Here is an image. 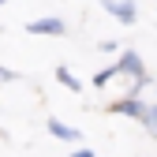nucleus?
<instances>
[{
	"label": "nucleus",
	"instance_id": "1",
	"mask_svg": "<svg viewBox=\"0 0 157 157\" xmlns=\"http://www.w3.org/2000/svg\"><path fill=\"white\" fill-rule=\"evenodd\" d=\"M116 67H120V75H131V78H135V90H142V86L150 82L146 64H142V56L135 52V49H124L120 56H116Z\"/></svg>",
	"mask_w": 157,
	"mask_h": 157
},
{
	"label": "nucleus",
	"instance_id": "2",
	"mask_svg": "<svg viewBox=\"0 0 157 157\" xmlns=\"http://www.w3.org/2000/svg\"><path fill=\"white\" fill-rule=\"evenodd\" d=\"M101 8L116 19V23H124V26L139 23V4H135V0H101Z\"/></svg>",
	"mask_w": 157,
	"mask_h": 157
},
{
	"label": "nucleus",
	"instance_id": "3",
	"mask_svg": "<svg viewBox=\"0 0 157 157\" xmlns=\"http://www.w3.org/2000/svg\"><path fill=\"white\" fill-rule=\"evenodd\" d=\"M109 112H116V116H131V120H139V124H150V105L139 101V97H124V101L109 105Z\"/></svg>",
	"mask_w": 157,
	"mask_h": 157
},
{
	"label": "nucleus",
	"instance_id": "4",
	"mask_svg": "<svg viewBox=\"0 0 157 157\" xmlns=\"http://www.w3.org/2000/svg\"><path fill=\"white\" fill-rule=\"evenodd\" d=\"M26 34H52V37H60V34H67V23L60 15H41V19H30L26 23Z\"/></svg>",
	"mask_w": 157,
	"mask_h": 157
},
{
	"label": "nucleus",
	"instance_id": "5",
	"mask_svg": "<svg viewBox=\"0 0 157 157\" xmlns=\"http://www.w3.org/2000/svg\"><path fill=\"white\" fill-rule=\"evenodd\" d=\"M49 135H56L60 142H78V139H82V131H78V127H71V124H64V120H56V116H49Z\"/></svg>",
	"mask_w": 157,
	"mask_h": 157
},
{
	"label": "nucleus",
	"instance_id": "6",
	"mask_svg": "<svg viewBox=\"0 0 157 157\" xmlns=\"http://www.w3.org/2000/svg\"><path fill=\"white\" fill-rule=\"evenodd\" d=\"M52 75H56V82H60V86H67L71 94H78V90H82V82H78V78H75V75H71L67 67H56Z\"/></svg>",
	"mask_w": 157,
	"mask_h": 157
},
{
	"label": "nucleus",
	"instance_id": "7",
	"mask_svg": "<svg viewBox=\"0 0 157 157\" xmlns=\"http://www.w3.org/2000/svg\"><path fill=\"white\" fill-rule=\"evenodd\" d=\"M112 75H120V67H116V64H109L105 71H97V75H94V86H105V82H109Z\"/></svg>",
	"mask_w": 157,
	"mask_h": 157
},
{
	"label": "nucleus",
	"instance_id": "8",
	"mask_svg": "<svg viewBox=\"0 0 157 157\" xmlns=\"http://www.w3.org/2000/svg\"><path fill=\"white\" fill-rule=\"evenodd\" d=\"M146 131L157 139V105H150V124H146Z\"/></svg>",
	"mask_w": 157,
	"mask_h": 157
},
{
	"label": "nucleus",
	"instance_id": "9",
	"mask_svg": "<svg viewBox=\"0 0 157 157\" xmlns=\"http://www.w3.org/2000/svg\"><path fill=\"white\" fill-rule=\"evenodd\" d=\"M97 49H101V52H116V56H120L124 49H120V41H101V45H97Z\"/></svg>",
	"mask_w": 157,
	"mask_h": 157
},
{
	"label": "nucleus",
	"instance_id": "10",
	"mask_svg": "<svg viewBox=\"0 0 157 157\" xmlns=\"http://www.w3.org/2000/svg\"><path fill=\"white\" fill-rule=\"evenodd\" d=\"M15 78H19V75H15L11 67H0V86H4V82H15Z\"/></svg>",
	"mask_w": 157,
	"mask_h": 157
},
{
	"label": "nucleus",
	"instance_id": "11",
	"mask_svg": "<svg viewBox=\"0 0 157 157\" xmlns=\"http://www.w3.org/2000/svg\"><path fill=\"white\" fill-rule=\"evenodd\" d=\"M71 157H94V150H86V146H78V150H75Z\"/></svg>",
	"mask_w": 157,
	"mask_h": 157
},
{
	"label": "nucleus",
	"instance_id": "12",
	"mask_svg": "<svg viewBox=\"0 0 157 157\" xmlns=\"http://www.w3.org/2000/svg\"><path fill=\"white\" fill-rule=\"evenodd\" d=\"M0 4H4V0H0Z\"/></svg>",
	"mask_w": 157,
	"mask_h": 157
}]
</instances>
